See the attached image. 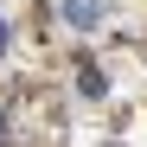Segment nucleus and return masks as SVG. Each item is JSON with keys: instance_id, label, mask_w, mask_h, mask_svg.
I'll use <instances>...</instances> for the list:
<instances>
[{"instance_id": "obj_1", "label": "nucleus", "mask_w": 147, "mask_h": 147, "mask_svg": "<svg viewBox=\"0 0 147 147\" xmlns=\"http://www.w3.org/2000/svg\"><path fill=\"white\" fill-rule=\"evenodd\" d=\"M77 90H83V96H102V90H109V77H102L90 58H77Z\"/></svg>"}, {"instance_id": "obj_2", "label": "nucleus", "mask_w": 147, "mask_h": 147, "mask_svg": "<svg viewBox=\"0 0 147 147\" xmlns=\"http://www.w3.org/2000/svg\"><path fill=\"white\" fill-rule=\"evenodd\" d=\"M64 19H70V26H96L102 7H96V0H64Z\"/></svg>"}]
</instances>
